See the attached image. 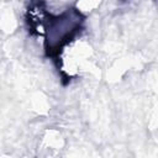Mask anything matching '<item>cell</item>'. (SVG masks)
Here are the masks:
<instances>
[{
  "label": "cell",
  "mask_w": 158,
  "mask_h": 158,
  "mask_svg": "<svg viewBox=\"0 0 158 158\" xmlns=\"http://www.w3.org/2000/svg\"><path fill=\"white\" fill-rule=\"evenodd\" d=\"M38 7L42 14L41 20L38 22L27 20L31 23L28 30L32 32L36 28H42V31L37 33L44 37L46 56L57 62L63 48L81 32L85 17L77 9H68L60 15H52L41 6L40 0Z\"/></svg>",
  "instance_id": "cell-1"
}]
</instances>
